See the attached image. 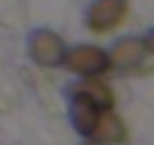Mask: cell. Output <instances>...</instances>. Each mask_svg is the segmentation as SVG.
<instances>
[{"label": "cell", "instance_id": "obj_1", "mask_svg": "<svg viewBox=\"0 0 154 145\" xmlns=\"http://www.w3.org/2000/svg\"><path fill=\"white\" fill-rule=\"evenodd\" d=\"M63 66L70 72L79 75L82 79L86 77H102L104 72L111 70V57L109 52H104L97 45H77V48H70L66 54V63Z\"/></svg>", "mask_w": 154, "mask_h": 145}, {"label": "cell", "instance_id": "obj_2", "mask_svg": "<svg viewBox=\"0 0 154 145\" xmlns=\"http://www.w3.org/2000/svg\"><path fill=\"white\" fill-rule=\"evenodd\" d=\"M127 14H129L127 0H95L88 7L86 25L95 34H109L125 23Z\"/></svg>", "mask_w": 154, "mask_h": 145}, {"label": "cell", "instance_id": "obj_3", "mask_svg": "<svg viewBox=\"0 0 154 145\" xmlns=\"http://www.w3.org/2000/svg\"><path fill=\"white\" fill-rule=\"evenodd\" d=\"M27 48L34 61L45 68H57L66 63V54H68L66 43L59 34L50 32V29H36L29 36Z\"/></svg>", "mask_w": 154, "mask_h": 145}, {"label": "cell", "instance_id": "obj_4", "mask_svg": "<svg viewBox=\"0 0 154 145\" xmlns=\"http://www.w3.org/2000/svg\"><path fill=\"white\" fill-rule=\"evenodd\" d=\"M111 111H113V109H111ZM102 113H104V111H102L100 106H95L93 102H88L86 97L72 95V102H70V120H72V127H75L77 134L86 136V138H93Z\"/></svg>", "mask_w": 154, "mask_h": 145}, {"label": "cell", "instance_id": "obj_5", "mask_svg": "<svg viewBox=\"0 0 154 145\" xmlns=\"http://www.w3.org/2000/svg\"><path fill=\"white\" fill-rule=\"evenodd\" d=\"M145 54H147V45L143 39H120L109 52L111 57V68L116 70H134L143 63Z\"/></svg>", "mask_w": 154, "mask_h": 145}, {"label": "cell", "instance_id": "obj_6", "mask_svg": "<svg viewBox=\"0 0 154 145\" xmlns=\"http://www.w3.org/2000/svg\"><path fill=\"white\" fill-rule=\"evenodd\" d=\"M72 95L86 97L88 102H93L95 106H100L102 111H111L116 104V95L111 91V86H106L100 77H86L72 88Z\"/></svg>", "mask_w": 154, "mask_h": 145}, {"label": "cell", "instance_id": "obj_7", "mask_svg": "<svg viewBox=\"0 0 154 145\" xmlns=\"http://www.w3.org/2000/svg\"><path fill=\"white\" fill-rule=\"evenodd\" d=\"M127 138V127L113 111H104L97 122V129L93 134V140H100L106 145H118Z\"/></svg>", "mask_w": 154, "mask_h": 145}, {"label": "cell", "instance_id": "obj_8", "mask_svg": "<svg viewBox=\"0 0 154 145\" xmlns=\"http://www.w3.org/2000/svg\"><path fill=\"white\" fill-rule=\"evenodd\" d=\"M143 41H145V45H147V52H149V54H154V29L147 34V36H145Z\"/></svg>", "mask_w": 154, "mask_h": 145}, {"label": "cell", "instance_id": "obj_9", "mask_svg": "<svg viewBox=\"0 0 154 145\" xmlns=\"http://www.w3.org/2000/svg\"><path fill=\"white\" fill-rule=\"evenodd\" d=\"M84 145H106V143H100V140H93V138H91L88 143H84Z\"/></svg>", "mask_w": 154, "mask_h": 145}]
</instances>
